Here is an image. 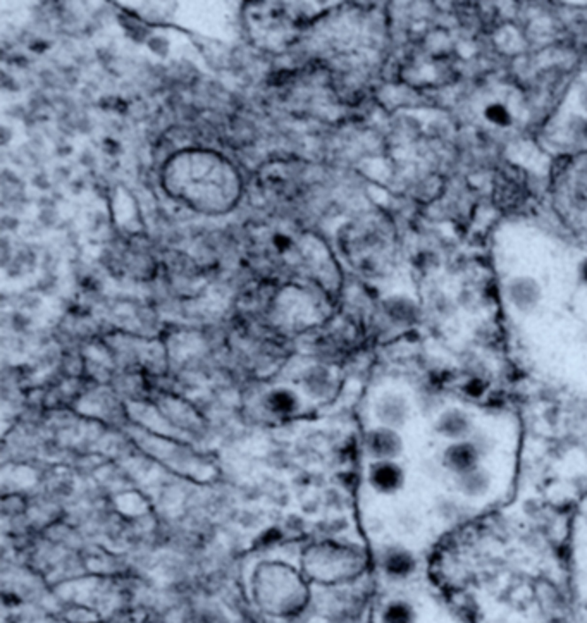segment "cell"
<instances>
[{
	"mask_svg": "<svg viewBox=\"0 0 587 623\" xmlns=\"http://www.w3.org/2000/svg\"><path fill=\"white\" fill-rule=\"evenodd\" d=\"M381 623H417V611L408 601L395 599L384 606Z\"/></svg>",
	"mask_w": 587,
	"mask_h": 623,
	"instance_id": "cell-10",
	"label": "cell"
},
{
	"mask_svg": "<svg viewBox=\"0 0 587 623\" xmlns=\"http://www.w3.org/2000/svg\"><path fill=\"white\" fill-rule=\"evenodd\" d=\"M455 488L467 498H483L491 489V473L483 465L472 468L455 477Z\"/></svg>",
	"mask_w": 587,
	"mask_h": 623,
	"instance_id": "cell-9",
	"label": "cell"
},
{
	"mask_svg": "<svg viewBox=\"0 0 587 623\" xmlns=\"http://www.w3.org/2000/svg\"><path fill=\"white\" fill-rule=\"evenodd\" d=\"M381 566L388 579L406 581L417 570V558L410 550L403 546H391L382 553Z\"/></svg>",
	"mask_w": 587,
	"mask_h": 623,
	"instance_id": "cell-6",
	"label": "cell"
},
{
	"mask_svg": "<svg viewBox=\"0 0 587 623\" xmlns=\"http://www.w3.org/2000/svg\"><path fill=\"white\" fill-rule=\"evenodd\" d=\"M506 296L517 311L529 313L541 302V288L530 278H515L506 286Z\"/></svg>",
	"mask_w": 587,
	"mask_h": 623,
	"instance_id": "cell-8",
	"label": "cell"
},
{
	"mask_svg": "<svg viewBox=\"0 0 587 623\" xmlns=\"http://www.w3.org/2000/svg\"><path fill=\"white\" fill-rule=\"evenodd\" d=\"M481 460H483V451L477 448V444L472 439L450 442L441 455L443 467L452 472L455 477L462 475L472 468L481 467Z\"/></svg>",
	"mask_w": 587,
	"mask_h": 623,
	"instance_id": "cell-2",
	"label": "cell"
},
{
	"mask_svg": "<svg viewBox=\"0 0 587 623\" xmlns=\"http://www.w3.org/2000/svg\"><path fill=\"white\" fill-rule=\"evenodd\" d=\"M375 417L379 419L381 426L398 431L406 424L410 417V405L402 395L388 393V395H382L375 404Z\"/></svg>",
	"mask_w": 587,
	"mask_h": 623,
	"instance_id": "cell-7",
	"label": "cell"
},
{
	"mask_svg": "<svg viewBox=\"0 0 587 623\" xmlns=\"http://www.w3.org/2000/svg\"><path fill=\"white\" fill-rule=\"evenodd\" d=\"M274 408H278V410H281V411H290L291 410V406H293V404H291V396L288 395V393H278V395H274Z\"/></svg>",
	"mask_w": 587,
	"mask_h": 623,
	"instance_id": "cell-12",
	"label": "cell"
},
{
	"mask_svg": "<svg viewBox=\"0 0 587 623\" xmlns=\"http://www.w3.org/2000/svg\"><path fill=\"white\" fill-rule=\"evenodd\" d=\"M434 431L437 436L444 437L450 442L465 441L474 436L475 424L468 411L462 408H448L436 419Z\"/></svg>",
	"mask_w": 587,
	"mask_h": 623,
	"instance_id": "cell-3",
	"label": "cell"
},
{
	"mask_svg": "<svg viewBox=\"0 0 587 623\" xmlns=\"http://www.w3.org/2000/svg\"><path fill=\"white\" fill-rule=\"evenodd\" d=\"M581 278H583V281L587 284V262H584V265H583V269H581Z\"/></svg>",
	"mask_w": 587,
	"mask_h": 623,
	"instance_id": "cell-13",
	"label": "cell"
},
{
	"mask_svg": "<svg viewBox=\"0 0 587 623\" xmlns=\"http://www.w3.org/2000/svg\"><path fill=\"white\" fill-rule=\"evenodd\" d=\"M586 133H587V127H586Z\"/></svg>",
	"mask_w": 587,
	"mask_h": 623,
	"instance_id": "cell-17",
	"label": "cell"
},
{
	"mask_svg": "<svg viewBox=\"0 0 587 623\" xmlns=\"http://www.w3.org/2000/svg\"><path fill=\"white\" fill-rule=\"evenodd\" d=\"M366 448L375 462L397 460L403 453V439L397 429L379 426L367 435Z\"/></svg>",
	"mask_w": 587,
	"mask_h": 623,
	"instance_id": "cell-4",
	"label": "cell"
},
{
	"mask_svg": "<svg viewBox=\"0 0 587 623\" xmlns=\"http://www.w3.org/2000/svg\"><path fill=\"white\" fill-rule=\"evenodd\" d=\"M584 104H586V105H587V94L584 95Z\"/></svg>",
	"mask_w": 587,
	"mask_h": 623,
	"instance_id": "cell-14",
	"label": "cell"
},
{
	"mask_svg": "<svg viewBox=\"0 0 587 623\" xmlns=\"http://www.w3.org/2000/svg\"><path fill=\"white\" fill-rule=\"evenodd\" d=\"M586 613H587V601H586Z\"/></svg>",
	"mask_w": 587,
	"mask_h": 623,
	"instance_id": "cell-16",
	"label": "cell"
},
{
	"mask_svg": "<svg viewBox=\"0 0 587 623\" xmlns=\"http://www.w3.org/2000/svg\"><path fill=\"white\" fill-rule=\"evenodd\" d=\"M167 185L202 212H224L238 196L236 173L220 157L183 154L169 167Z\"/></svg>",
	"mask_w": 587,
	"mask_h": 623,
	"instance_id": "cell-1",
	"label": "cell"
},
{
	"mask_svg": "<svg viewBox=\"0 0 587 623\" xmlns=\"http://www.w3.org/2000/svg\"><path fill=\"white\" fill-rule=\"evenodd\" d=\"M488 119L498 125H506L508 123V114L501 105H493L488 109Z\"/></svg>",
	"mask_w": 587,
	"mask_h": 623,
	"instance_id": "cell-11",
	"label": "cell"
},
{
	"mask_svg": "<svg viewBox=\"0 0 587 623\" xmlns=\"http://www.w3.org/2000/svg\"><path fill=\"white\" fill-rule=\"evenodd\" d=\"M369 484L379 495H397L405 486V470L397 464V460L374 462L369 470Z\"/></svg>",
	"mask_w": 587,
	"mask_h": 623,
	"instance_id": "cell-5",
	"label": "cell"
},
{
	"mask_svg": "<svg viewBox=\"0 0 587 623\" xmlns=\"http://www.w3.org/2000/svg\"><path fill=\"white\" fill-rule=\"evenodd\" d=\"M586 526H587V513H586Z\"/></svg>",
	"mask_w": 587,
	"mask_h": 623,
	"instance_id": "cell-15",
	"label": "cell"
}]
</instances>
